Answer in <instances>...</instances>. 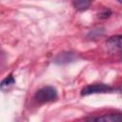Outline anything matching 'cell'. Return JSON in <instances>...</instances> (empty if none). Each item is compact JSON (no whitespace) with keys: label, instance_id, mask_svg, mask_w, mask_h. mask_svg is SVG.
<instances>
[{"label":"cell","instance_id":"obj_1","mask_svg":"<svg viewBox=\"0 0 122 122\" xmlns=\"http://www.w3.org/2000/svg\"><path fill=\"white\" fill-rule=\"evenodd\" d=\"M34 98L41 104L51 102L57 98V91L52 86H45L36 92Z\"/></svg>","mask_w":122,"mask_h":122},{"label":"cell","instance_id":"obj_2","mask_svg":"<svg viewBox=\"0 0 122 122\" xmlns=\"http://www.w3.org/2000/svg\"><path fill=\"white\" fill-rule=\"evenodd\" d=\"M112 88L109 85L99 83V84H92V85H88L85 88L81 90V95H89L92 93H100V92H107L112 91Z\"/></svg>","mask_w":122,"mask_h":122},{"label":"cell","instance_id":"obj_3","mask_svg":"<svg viewBox=\"0 0 122 122\" xmlns=\"http://www.w3.org/2000/svg\"><path fill=\"white\" fill-rule=\"evenodd\" d=\"M106 46L108 50L113 51H122V35H114L110 37L106 41Z\"/></svg>","mask_w":122,"mask_h":122},{"label":"cell","instance_id":"obj_4","mask_svg":"<svg viewBox=\"0 0 122 122\" xmlns=\"http://www.w3.org/2000/svg\"><path fill=\"white\" fill-rule=\"evenodd\" d=\"M89 120H95V121H107V122H118V121H122V114H113V113H110V114H105L102 116H98V117H92V118H88Z\"/></svg>","mask_w":122,"mask_h":122},{"label":"cell","instance_id":"obj_5","mask_svg":"<svg viewBox=\"0 0 122 122\" xmlns=\"http://www.w3.org/2000/svg\"><path fill=\"white\" fill-rule=\"evenodd\" d=\"M72 5L76 10L84 11L90 8L93 0H71Z\"/></svg>","mask_w":122,"mask_h":122},{"label":"cell","instance_id":"obj_6","mask_svg":"<svg viewBox=\"0 0 122 122\" xmlns=\"http://www.w3.org/2000/svg\"><path fill=\"white\" fill-rule=\"evenodd\" d=\"M14 83H15V79L10 74V75L7 76L5 79L2 80V82H1V90L2 91H6V90H8L9 87H10L11 85H13Z\"/></svg>","mask_w":122,"mask_h":122},{"label":"cell","instance_id":"obj_7","mask_svg":"<svg viewBox=\"0 0 122 122\" xmlns=\"http://www.w3.org/2000/svg\"><path fill=\"white\" fill-rule=\"evenodd\" d=\"M111 14H112L111 10H104L103 11H101V12L98 14V17H99V18H102V19H105V18H108Z\"/></svg>","mask_w":122,"mask_h":122},{"label":"cell","instance_id":"obj_8","mask_svg":"<svg viewBox=\"0 0 122 122\" xmlns=\"http://www.w3.org/2000/svg\"><path fill=\"white\" fill-rule=\"evenodd\" d=\"M117 1H118L119 3H121V4H122V0H117Z\"/></svg>","mask_w":122,"mask_h":122}]
</instances>
